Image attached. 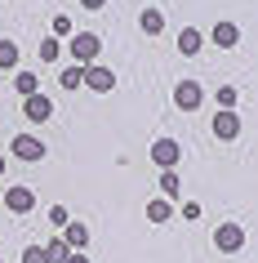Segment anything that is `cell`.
Segmentation results:
<instances>
[{
	"instance_id": "4",
	"label": "cell",
	"mask_w": 258,
	"mask_h": 263,
	"mask_svg": "<svg viewBox=\"0 0 258 263\" xmlns=\"http://www.w3.org/2000/svg\"><path fill=\"white\" fill-rule=\"evenodd\" d=\"M178 156H183L178 139H156V143H151V161H156L161 170H174V165H178Z\"/></svg>"
},
{
	"instance_id": "11",
	"label": "cell",
	"mask_w": 258,
	"mask_h": 263,
	"mask_svg": "<svg viewBox=\"0 0 258 263\" xmlns=\"http://www.w3.org/2000/svg\"><path fill=\"white\" fill-rule=\"evenodd\" d=\"M236 41H241V27L236 23H214V45L218 49H231Z\"/></svg>"
},
{
	"instance_id": "9",
	"label": "cell",
	"mask_w": 258,
	"mask_h": 263,
	"mask_svg": "<svg viewBox=\"0 0 258 263\" xmlns=\"http://www.w3.org/2000/svg\"><path fill=\"white\" fill-rule=\"evenodd\" d=\"M201 45H205V36L196 27H183V31H178V54H183V58H196V54H201Z\"/></svg>"
},
{
	"instance_id": "2",
	"label": "cell",
	"mask_w": 258,
	"mask_h": 263,
	"mask_svg": "<svg viewBox=\"0 0 258 263\" xmlns=\"http://www.w3.org/2000/svg\"><path fill=\"white\" fill-rule=\"evenodd\" d=\"M214 246L223 250V254H236V250L245 246V228H241V223H223V228H214Z\"/></svg>"
},
{
	"instance_id": "20",
	"label": "cell",
	"mask_w": 258,
	"mask_h": 263,
	"mask_svg": "<svg viewBox=\"0 0 258 263\" xmlns=\"http://www.w3.org/2000/svg\"><path fill=\"white\" fill-rule=\"evenodd\" d=\"M218 107H223V111H231V107H236V98H241V94H236V89H231V85H218Z\"/></svg>"
},
{
	"instance_id": "14",
	"label": "cell",
	"mask_w": 258,
	"mask_h": 263,
	"mask_svg": "<svg viewBox=\"0 0 258 263\" xmlns=\"http://www.w3.org/2000/svg\"><path fill=\"white\" fill-rule=\"evenodd\" d=\"M165 31V14L161 9H143V36H161Z\"/></svg>"
},
{
	"instance_id": "18",
	"label": "cell",
	"mask_w": 258,
	"mask_h": 263,
	"mask_svg": "<svg viewBox=\"0 0 258 263\" xmlns=\"http://www.w3.org/2000/svg\"><path fill=\"white\" fill-rule=\"evenodd\" d=\"M161 192L169 196V201H178V192H183V183H178V174H174V170H165V174H161Z\"/></svg>"
},
{
	"instance_id": "13",
	"label": "cell",
	"mask_w": 258,
	"mask_h": 263,
	"mask_svg": "<svg viewBox=\"0 0 258 263\" xmlns=\"http://www.w3.org/2000/svg\"><path fill=\"white\" fill-rule=\"evenodd\" d=\"M14 89H18L23 98L41 94V81H36V71H18V76H14Z\"/></svg>"
},
{
	"instance_id": "15",
	"label": "cell",
	"mask_w": 258,
	"mask_h": 263,
	"mask_svg": "<svg viewBox=\"0 0 258 263\" xmlns=\"http://www.w3.org/2000/svg\"><path fill=\"white\" fill-rule=\"evenodd\" d=\"M58 85H63V89H81V85H85V67H76V63L63 67V71H58Z\"/></svg>"
},
{
	"instance_id": "19",
	"label": "cell",
	"mask_w": 258,
	"mask_h": 263,
	"mask_svg": "<svg viewBox=\"0 0 258 263\" xmlns=\"http://www.w3.org/2000/svg\"><path fill=\"white\" fill-rule=\"evenodd\" d=\"M67 254H71L67 241H49V246H45V259L49 263H67Z\"/></svg>"
},
{
	"instance_id": "8",
	"label": "cell",
	"mask_w": 258,
	"mask_h": 263,
	"mask_svg": "<svg viewBox=\"0 0 258 263\" xmlns=\"http://www.w3.org/2000/svg\"><path fill=\"white\" fill-rule=\"evenodd\" d=\"M23 116L41 125V121H49V116H54V103H49L45 94H31V98H23Z\"/></svg>"
},
{
	"instance_id": "7",
	"label": "cell",
	"mask_w": 258,
	"mask_h": 263,
	"mask_svg": "<svg viewBox=\"0 0 258 263\" xmlns=\"http://www.w3.org/2000/svg\"><path fill=\"white\" fill-rule=\"evenodd\" d=\"M9 152H14L18 161H41V156H45V143L36 139V134H18V139H14V147H9Z\"/></svg>"
},
{
	"instance_id": "23",
	"label": "cell",
	"mask_w": 258,
	"mask_h": 263,
	"mask_svg": "<svg viewBox=\"0 0 258 263\" xmlns=\"http://www.w3.org/2000/svg\"><path fill=\"white\" fill-rule=\"evenodd\" d=\"M54 36H71V18H67V14L54 18Z\"/></svg>"
},
{
	"instance_id": "25",
	"label": "cell",
	"mask_w": 258,
	"mask_h": 263,
	"mask_svg": "<svg viewBox=\"0 0 258 263\" xmlns=\"http://www.w3.org/2000/svg\"><path fill=\"white\" fill-rule=\"evenodd\" d=\"M67 263H89V254H85V250H71V254H67Z\"/></svg>"
},
{
	"instance_id": "21",
	"label": "cell",
	"mask_w": 258,
	"mask_h": 263,
	"mask_svg": "<svg viewBox=\"0 0 258 263\" xmlns=\"http://www.w3.org/2000/svg\"><path fill=\"white\" fill-rule=\"evenodd\" d=\"M58 54H63V45H58V36H49V41H41V58H45V63H54Z\"/></svg>"
},
{
	"instance_id": "12",
	"label": "cell",
	"mask_w": 258,
	"mask_h": 263,
	"mask_svg": "<svg viewBox=\"0 0 258 263\" xmlns=\"http://www.w3.org/2000/svg\"><path fill=\"white\" fill-rule=\"evenodd\" d=\"M63 241H67V250H85L89 246V228L85 223H67L63 228Z\"/></svg>"
},
{
	"instance_id": "26",
	"label": "cell",
	"mask_w": 258,
	"mask_h": 263,
	"mask_svg": "<svg viewBox=\"0 0 258 263\" xmlns=\"http://www.w3.org/2000/svg\"><path fill=\"white\" fill-rule=\"evenodd\" d=\"M85 9H103V5H107V0H81Z\"/></svg>"
},
{
	"instance_id": "17",
	"label": "cell",
	"mask_w": 258,
	"mask_h": 263,
	"mask_svg": "<svg viewBox=\"0 0 258 263\" xmlns=\"http://www.w3.org/2000/svg\"><path fill=\"white\" fill-rule=\"evenodd\" d=\"M18 67V45L14 41H0V71Z\"/></svg>"
},
{
	"instance_id": "1",
	"label": "cell",
	"mask_w": 258,
	"mask_h": 263,
	"mask_svg": "<svg viewBox=\"0 0 258 263\" xmlns=\"http://www.w3.org/2000/svg\"><path fill=\"white\" fill-rule=\"evenodd\" d=\"M67 49H71V63H76V67H89V63H98V49H103V41H98L94 31H76Z\"/></svg>"
},
{
	"instance_id": "10",
	"label": "cell",
	"mask_w": 258,
	"mask_h": 263,
	"mask_svg": "<svg viewBox=\"0 0 258 263\" xmlns=\"http://www.w3.org/2000/svg\"><path fill=\"white\" fill-rule=\"evenodd\" d=\"M214 134L218 139H236V134H241V116H236V111H218L214 116Z\"/></svg>"
},
{
	"instance_id": "27",
	"label": "cell",
	"mask_w": 258,
	"mask_h": 263,
	"mask_svg": "<svg viewBox=\"0 0 258 263\" xmlns=\"http://www.w3.org/2000/svg\"><path fill=\"white\" fill-rule=\"evenodd\" d=\"M0 174H5V156H0Z\"/></svg>"
},
{
	"instance_id": "6",
	"label": "cell",
	"mask_w": 258,
	"mask_h": 263,
	"mask_svg": "<svg viewBox=\"0 0 258 263\" xmlns=\"http://www.w3.org/2000/svg\"><path fill=\"white\" fill-rule=\"evenodd\" d=\"M5 210H9V214H31V210H36V192H31V187H9V192H5Z\"/></svg>"
},
{
	"instance_id": "24",
	"label": "cell",
	"mask_w": 258,
	"mask_h": 263,
	"mask_svg": "<svg viewBox=\"0 0 258 263\" xmlns=\"http://www.w3.org/2000/svg\"><path fill=\"white\" fill-rule=\"evenodd\" d=\"M49 223H54V228H67V210L54 205V210H49Z\"/></svg>"
},
{
	"instance_id": "5",
	"label": "cell",
	"mask_w": 258,
	"mask_h": 263,
	"mask_svg": "<svg viewBox=\"0 0 258 263\" xmlns=\"http://www.w3.org/2000/svg\"><path fill=\"white\" fill-rule=\"evenodd\" d=\"M85 85H89L94 94H111V89H116V76H111V67L89 63V67H85Z\"/></svg>"
},
{
	"instance_id": "16",
	"label": "cell",
	"mask_w": 258,
	"mask_h": 263,
	"mask_svg": "<svg viewBox=\"0 0 258 263\" xmlns=\"http://www.w3.org/2000/svg\"><path fill=\"white\" fill-rule=\"evenodd\" d=\"M147 219L151 223H169L174 219V205H169V201H147Z\"/></svg>"
},
{
	"instance_id": "22",
	"label": "cell",
	"mask_w": 258,
	"mask_h": 263,
	"mask_svg": "<svg viewBox=\"0 0 258 263\" xmlns=\"http://www.w3.org/2000/svg\"><path fill=\"white\" fill-rule=\"evenodd\" d=\"M23 263H49L45 259V246H27L23 250Z\"/></svg>"
},
{
	"instance_id": "3",
	"label": "cell",
	"mask_w": 258,
	"mask_h": 263,
	"mask_svg": "<svg viewBox=\"0 0 258 263\" xmlns=\"http://www.w3.org/2000/svg\"><path fill=\"white\" fill-rule=\"evenodd\" d=\"M174 103H178L183 111H196V107L205 103V89H201V81H178V85H174Z\"/></svg>"
}]
</instances>
